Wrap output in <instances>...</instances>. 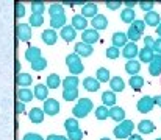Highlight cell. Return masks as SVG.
Masks as SVG:
<instances>
[{
    "label": "cell",
    "instance_id": "cell-1",
    "mask_svg": "<svg viewBox=\"0 0 161 140\" xmlns=\"http://www.w3.org/2000/svg\"><path fill=\"white\" fill-rule=\"evenodd\" d=\"M92 109H94V104H92V101L89 98H80L77 101V104L74 106L72 114H74L75 118H85Z\"/></svg>",
    "mask_w": 161,
    "mask_h": 140
},
{
    "label": "cell",
    "instance_id": "cell-2",
    "mask_svg": "<svg viewBox=\"0 0 161 140\" xmlns=\"http://www.w3.org/2000/svg\"><path fill=\"white\" fill-rule=\"evenodd\" d=\"M133 129H135L133 122H131V120H124V122H120V123L114 128L113 134H114L117 139H128V137L133 134Z\"/></svg>",
    "mask_w": 161,
    "mask_h": 140
},
{
    "label": "cell",
    "instance_id": "cell-3",
    "mask_svg": "<svg viewBox=\"0 0 161 140\" xmlns=\"http://www.w3.org/2000/svg\"><path fill=\"white\" fill-rule=\"evenodd\" d=\"M66 64H67V67H69V70H70L72 76H77L78 73H81V72L85 70V67H83V62H81L80 56H78V54H75V53L67 54V58H66Z\"/></svg>",
    "mask_w": 161,
    "mask_h": 140
},
{
    "label": "cell",
    "instance_id": "cell-4",
    "mask_svg": "<svg viewBox=\"0 0 161 140\" xmlns=\"http://www.w3.org/2000/svg\"><path fill=\"white\" fill-rule=\"evenodd\" d=\"M136 107H138V111L139 112H142V114H147V112H150L153 107H155V103H153V96H142L139 101H138V104H136Z\"/></svg>",
    "mask_w": 161,
    "mask_h": 140
},
{
    "label": "cell",
    "instance_id": "cell-5",
    "mask_svg": "<svg viewBox=\"0 0 161 140\" xmlns=\"http://www.w3.org/2000/svg\"><path fill=\"white\" fill-rule=\"evenodd\" d=\"M42 111H44V115H56L59 112V103L53 98H47L44 101Z\"/></svg>",
    "mask_w": 161,
    "mask_h": 140
},
{
    "label": "cell",
    "instance_id": "cell-6",
    "mask_svg": "<svg viewBox=\"0 0 161 140\" xmlns=\"http://www.w3.org/2000/svg\"><path fill=\"white\" fill-rule=\"evenodd\" d=\"M16 34H17V38H19L20 41L27 42V41H30V38H31V27L27 25V23H19L17 28H16Z\"/></svg>",
    "mask_w": 161,
    "mask_h": 140
},
{
    "label": "cell",
    "instance_id": "cell-7",
    "mask_svg": "<svg viewBox=\"0 0 161 140\" xmlns=\"http://www.w3.org/2000/svg\"><path fill=\"white\" fill-rule=\"evenodd\" d=\"M81 39H83L81 42H85L88 45H92L99 41V31H96L94 28H86L81 34Z\"/></svg>",
    "mask_w": 161,
    "mask_h": 140
},
{
    "label": "cell",
    "instance_id": "cell-8",
    "mask_svg": "<svg viewBox=\"0 0 161 140\" xmlns=\"http://www.w3.org/2000/svg\"><path fill=\"white\" fill-rule=\"evenodd\" d=\"M138 53H139V48H138V45L135 42H127V45L124 47V50H122V56L127 58L128 61H133L138 56Z\"/></svg>",
    "mask_w": 161,
    "mask_h": 140
},
{
    "label": "cell",
    "instance_id": "cell-9",
    "mask_svg": "<svg viewBox=\"0 0 161 140\" xmlns=\"http://www.w3.org/2000/svg\"><path fill=\"white\" fill-rule=\"evenodd\" d=\"M91 25L96 31H100V30H105L108 27V19L103 14H97L96 17L91 19Z\"/></svg>",
    "mask_w": 161,
    "mask_h": 140
},
{
    "label": "cell",
    "instance_id": "cell-10",
    "mask_svg": "<svg viewBox=\"0 0 161 140\" xmlns=\"http://www.w3.org/2000/svg\"><path fill=\"white\" fill-rule=\"evenodd\" d=\"M108 117H111L114 122L120 123V122L125 120V111L122 107H119V106H113V107L108 109Z\"/></svg>",
    "mask_w": 161,
    "mask_h": 140
},
{
    "label": "cell",
    "instance_id": "cell-11",
    "mask_svg": "<svg viewBox=\"0 0 161 140\" xmlns=\"http://www.w3.org/2000/svg\"><path fill=\"white\" fill-rule=\"evenodd\" d=\"M144 23L149 25V27H158L161 23V16L157 11H149V13H146Z\"/></svg>",
    "mask_w": 161,
    "mask_h": 140
},
{
    "label": "cell",
    "instance_id": "cell-12",
    "mask_svg": "<svg viewBox=\"0 0 161 140\" xmlns=\"http://www.w3.org/2000/svg\"><path fill=\"white\" fill-rule=\"evenodd\" d=\"M81 16H83L85 19H88V17H91V19L96 17V16H97V5L92 3V2L85 3L83 8H81Z\"/></svg>",
    "mask_w": 161,
    "mask_h": 140
},
{
    "label": "cell",
    "instance_id": "cell-13",
    "mask_svg": "<svg viewBox=\"0 0 161 140\" xmlns=\"http://www.w3.org/2000/svg\"><path fill=\"white\" fill-rule=\"evenodd\" d=\"M92 51H94V48L88 44H85V42H78L75 45V54H78L80 58H88V56L92 54Z\"/></svg>",
    "mask_w": 161,
    "mask_h": 140
},
{
    "label": "cell",
    "instance_id": "cell-14",
    "mask_svg": "<svg viewBox=\"0 0 161 140\" xmlns=\"http://www.w3.org/2000/svg\"><path fill=\"white\" fill-rule=\"evenodd\" d=\"M149 73L152 76H158L161 75V56L160 54H155L152 62L149 64Z\"/></svg>",
    "mask_w": 161,
    "mask_h": 140
},
{
    "label": "cell",
    "instance_id": "cell-15",
    "mask_svg": "<svg viewBox=\"0 0 161 140\" xmlns=\"http://www.w3.org/2000/svg\"><path fill=\"white\" fill-rule=\"evenodd\" d=\"M86 27H88V20H86L81 14H75V16L72 17V28H74L75 31H77V30L85 31Z\"/></svg>",
    "mask_w": 161,
    "mask_h": 140
},
{
    "label": "cell",
    "instance_id": "cell-16",
    "mask_svg": "<svg viewBox=\"0 0 161 140\" xmlns=\"http://www.w3.org/2000/svg\"><path fill=\"white\" fill-rule=\"evenodd\" d=\"M127 34L125 33H122V31H117V33H114L113 34V38H111V42H113V47H116V48H119V47H125L127 45Z\"/></svg>",
    "mask_w": 161,
    "mask_h": 140
},
{
    "label": "cell",
    "instance_id": "cell-17",
    "mask_svg": "<svg viewBox=\"0 0 161 140\" xmlns=\"http://www.w3.org/2000/svg\"><path fill=\"white\" fill-rule=\"evenodd\" d=\"M109 87H111V92H122L125 89V83L120 76H113L109 78Z\"/></svg>",
    "mask_w": 161,
    "mask_h": 140
},
{
    "label": "cell",
    "instance_id": "cell-18",
    "mask_svg": "<svg viewBox=\"0 0 161 140\" xmlns=\"http://www.w3.org/2000/svg\"><path fill=\"white\" fill-rule=\"evenodd\" d=\"M83 87H85L88 92H97V91H99V87H100V83H99L96 78L88 76V78H85V80H83Z\"/></svg>",
    "mask_w": 161,
    "mask_h": 140
},
{
    "label": "cell",
    "instance_id": "cell-19",
    "mask_svg": "<svg viewBox=\"0 0 161 140\" xmlns=\"http://www.w3.org/2000/svg\"><path fill=\"white\" fill-rule=\"evenodd\" d=\"M61 38L66 41V42H70V41H74L75 39V36H77V31L72 28V25H66V27H63L61 28Z\"/></svg>",
    "mask_w": 161,
    "mask_h": 140
},
{
    "label": "cell",
    "instance_id": "cell-20",
    "mask_svg": "<svg viewBox=\"0 0 161 140\" xmlns=\"http://www.w3.org/2000/svg\"><path fill=\"white\" fill-rule=\"evenodd\" d=\"M138 131H139L141 134H152V132L155 131V125H153V122H150V120H142V122H139V125H138Z\"/></svg>",
    "mask_w": 161,
    "mask_h": 140
},
{
    "label": "cell",
    "instance_id": "cell-21",
    "mask_svg": "<svg viewBox=\"0 0 161 140\" xmlns=\"http://www.w3.org/2000/svg\"><path fill=\"white\" fill-rule=\"evenodd\" d=\"M41 39L47 44V45H53L55 42H56V39H58V34L55 33V30H46V31H42V34H41Z\"/></svg>",
    "mask_w": 161,
    "mask_h": 140
},
{
    "label": "cell",
    "instance_id": "cell-22",
    "mask_svg": "<svg viewBox=\"0 0 161 140\" xmlns=\"http://www.w3.org/2000/svg\"><path fill=\"white\" fill-rule=\"evenodd\" d=\"M41 58V50L38 47H28L25 50V59L30 61V62H35L36 59Z\"/></svg>",
    "mask_w": 161,
    "mask_h": 140
},
{
    "label": "cell",
    "instance_id": "cell-23",
    "mask_svg": "<svg viewBox=\"0 0 161 140\" xmlns=\"http://www.w3.org/2000/svg\"><path fill=\"white\" fill-rule=\"evenodd\" d=\"M139 70H141V64H139V61H136V59H133V61H127V64H125V72H127L128 75L135 76V75H138Z\"/></svg>",
    "mask_w": 161,
    "mask_h": 140
},
{
    "label": "cell",
    "instance_id": "cell-24",
    "mask_svg": "<svg viewBox=\"0 0 161 140\" xmlns=\"http://www.w3.org/2000/svg\"><path fill=\"white\" fill-rule=\"evenodd\" d=\"M138 56H139V59H141L142 62H149V64H150L152 59H153V56H155V53H153L152 48H146V47H142V48L139 50Z\"/></svg>",
    "mask_w": 161,
    "mask_h": 140
},
{
    "label": "cell",
    "instance_id": "cell-25",
    "mask_svg": "<svg viewBox=\"0 0 161 140\" xmlns=\"http://www.w3.org/2000/svg\"><path fill=\"white\" fill-rule=\"evenodd\" d=\"M31 81H33V78H31L30 73H22V72H19L17 76H16V84H19V86H22V87L30 86Z\"/></svg>",
    "mask_w": 161,
    "mask_h": 140
},
{
    "label": "cell",
    "instance_id": "cell-26",
    "mask_svg": "<svg viewBox=\"0 0 161 140\" xmlns=\"http://www.w3.org/2000/svg\"><path fill=\"white\" fill-rule=\"evenodd\" d=\"M33 93H35V96H36L38 100L46 101L47 96H49V89H47L46 84H36V86H35V92Z\"/></svg>",
    "mask_w": 161,
    "mask_h": 140
},
{
    "label": "cell",
    "instance_id": "cell-27",
    "mask_svg": "<svg viewBox=\"0 0 161 140\" xmlns=\"http://www.w3.org/2000/svg\"><path fill=\"white\" fill-rule=\"evenodd\" d=\"M136 19V14H135V9H128V8H125V9H122L120 11V20L122 22H125V23H133V20Z\"/></svg>",
    "mask_w": 161,
    "mask_h": 140
},
{
    "label": "cell",
    "instance_id": "cell-28",
    "mask_svg": "<svg viewBox=\"0 0 161 140\" xmlns=\"http://www.w3.org/2000/svg\"><path fill=\"white\" fill-rule=\"evenodd\" d=\"M80 84V81H78V78L77 76H66L63 81H61V86L64 87V89H77V86Z\"/></svg>",
    "mask_w": 161,
    "mask_h": 140
},
{
    "label": "cell",
    "instance_id": "cell-29",
    "mask_svg": "<svg viewBox=\"0 0 161 140\" xmlns=\"http://www.w3.org/2000/svg\"><path fill=\"white\" fill-rule=\"evenodd\" d=\"M28 117H30V120H31L33 123H41V122L44 120V111L39 109V107H33V109L30 111Z\"/></svg>",
    "mask_w": 161,
    "mask_h": 140
},
{
    "label": "cell",
    "instance_id": "cell-30",
    "mask_svg": "<svg viewBox=\"0 0 161 140\" xmlns=\"http://www.w3.org/2000/svg\"><path fill=\"white\" fill-rule=\"evenodd\" d=\"M116 100H117V98H116V95H114V92H103L102 93V101H103V106H105V107H108V109H109V107H113V106H114V104H116Z\"/></svg>",
    "mask_w": 161,
    "mask_h": 140
},
{
    "label": "cell",
    "instance_id": "cell-31",
    "mask_svg": "<svg viewBox=\"0 0 161 140\" xmlns=\"http://www.w3.org/2000/svg\"><path fill=\"white\" fill-rule=\"evenodd\" d=\"M50 25H52V30L66 27V14H58V16L50 17Z\"/></svg>",
    "mask_w": 161,
    "mask_h": 140
},
{
    "label": "cell",
    "instance_id": "cell-32",
    "mask_svg": "<svg viewBox=\"0 0 161 140\" xmlns=\"http://www.w3.org/2000/svg\"><path fill=\"white\" fill-rule=\"evenodd\" d=\"M128 84L131 86V89H133V91H141V89H142V86H144V78H142V76H139V75H135V76H131V78H130Z\"/></svg>",
    "mask_w": 161,
    "mask_h": 140
},
{
    "label": "cell",
    "instance_id": "cell-33",
    "mask_svg": "<svg viewBox=\"0 0 161 140\" xmlns=\"http://www.w3.org/2000/svg\"><path fill=\"white\" fill-rule=\"evenodd\" d=\"M17 98H19V101H20V103H27V101L33 100V92H31L30 89L22 87V89H19V91H17Z\"/></svg>",
    "mask_w": 161,
    "mask_h": 140
},
{
    "label": "cell",
    "instance_id": "cell-34",
    "mask_svg": "<svg viewBox=\"0 0 161 140\" xmlns=\"http://www.w3.org/2000/svg\"><path fill=\"white\" fill-rule=\"evenodd\" d=\"M47 89H58V86H61V78L56 75V73H52L47 76Z\"/></svg>",
    "mask_w": 161,
    "mask_h": 140
},
{
    "label": "cell",
    "instance_id": "cell-35",
    "mask_svg": "<svg viewBox=\"0 0 161 140\" xmlns=\"http://www.w3.org/2000/svg\"><path fill=\"white\" fill-rule=\"evenodd\" d=\"M64 129L67 131V134H69V132H75V131H78L80 126H78L77 118H67V120L64 122Z\"/></svg>",
    "mask_w": 161,
    "mask_h": 140
},
{
    "label": "cell",
    "instance_id": "cell-36",
    "mask_svg": "<svg viewBox=\"0 0 161 140\" xmlns=\"http://www.w3.org/2000/svg\"><path fill=\"white\" fill-rule=\"evenodd\" d=\"M96 80H97L99 83H108V81H109V72H108V69L100 67V69L96 72Z\"/></svg>",
    "mask_w": 161,
    "mask_h": 140
},
{
    "label": "cell",
    "instance_id": "cell-37",
    "mask_svg": "<svg viewBox=\"0 0 161 140\" xmlns=\"http://www.w3.org/2000/svg\"><path fill=\"white\" fill-rule=\"evenodd\" d=\"M31 11H33V14H44V11H46V3L44 2H41V0H33L31 2Z\"/></svg>",
    "mask_w": 161,
    "mask_h": 140
},
{
    "label": "cell",
    "instance_id": "cell-38",
    "mask_svg": "<svg viewBox=\"0 0 161 140\" xmlns=\"http://www.w3.org/2000/svg\"><path fill=\"white\" fill-rule=\"evenodd\" d=\"M47 67V59L46 58H39V59H36L35 62H31V69L35 70V72H41V70H44Z\"/></svg>",
    "mask_w": 161,
    "mask_h": 140
},
{
    "label": "cell",
    "instance_id": "cell-39",
    "mask_svg": "<svg viewBox=\"0 0 161 140\" xmlns=\"http://www.w3.org/2000/svg\"><path fill=\"white\" fill-rule=\"evenodd\" d=\"M77 96H78L77 89H64L63 91V98L66 101H74V100H77Z\"/></svg>",
    "mask_w": 161,
    "mask_h": 140
},
{
    "label": "cell",
    "instance_id": "cell-40",
    "mask_svg": "<svg viewBox=\"0 0 161 140\" xmlns=\"http://www.w3.org/2000/svg\"><path fill=\"white\" fill-rule=\"evenodd\" d=\"M49 14H50V17L58 16V14H64L63 5H61V3H52V5L49 6Z\"/></svg>",
    "mask_w": 161,
    "mask_h": 140
},
{
    "label": "cell",
    "instance_id": "cell-41",
    "mask_svg": "<svg viewBox=\"0 0 161 140\" xmlns=\"http://www.w3.org/2000/svg\"><path fill=\"white\" fill-rule=\"evenodd\" d=\"M127 39H130V42H136V41L141 39V33L136 31V30L130 25V28H128V31H127Z\"/></svg>",
    "mask_w": 161,
    "mask_h": 140
},
{
    "label": "cell",
    "instance_id": "cell-42",
    "mask_svg": "<svg viewBox=\"0 0 161 140\" xmlns=\"http://www.w3.org/2000/svg\"><path fill=\"white\" fill-rule=\"evenodd\" d=\"M96 118L97 120H107L108 118V107H105L103 104L96 107Z\"/></svg>",
    "mask_w": 161,
    "mask_h": 140
},
{
    "label": "cell",
    "instance_id": "cell-43",
    "mask_svg": "<svg viewBox=\"0 0 161 140\" xmlns=\"http://www.w3.org/2000/svg\"><path fill=\"white\" fill-rule=\"evenodd\" d=\"M44 22V17L41 14H31L30 17V27H41Z\"/></svg>",
    "mask_w": 161,
    "mask_h": 140
},
{
    "label": "cell",
    "instance_id": "cell-44",
    "mask_svg": "<svg viewBox=\"0 0 161 140\" xmlns=\"http://www.w3.org/2000/svg\"><path fill=\"white\" fill-rule=\"evenodd\" d=\"M120 54V50L116 47H108L107 48V58L108 59H117Z\"/></svg>",
    "mask_w": 161,
    "mask_h": 140
},
{
    "label": "cell",
    "instance_id": "cell-45",
    "mask_svg": "<svg viewBox=\"0 0 161 140\" xmlns=\"http://www.w3.org/2000/svg\"><path fill=\"white\" fill-rule=\"evenodd\" d=\"M131 27L142 34V33H144V28H146V23H144V20H141V19H135L133 23H131Z\"/></svg>",
    "mask_w": 161,
    "mask_h": 140
},
{
    "label": "cell",
    "instance_id": "cell-46",
    "mask_svg": "<svg viewBox=\"0 0 161 140\" xmlns=\"http://www.w3.org/2000/svg\"><path fill=\"white\" fill-rule=\"evenodd\" d=\"M153 2H139V6L144 13H149V11H153Z\"/></svg>",
    "mask_w": 161,
    "mask_h": 140
},
{
    "label": "cell",
    "instance_id": "cell-47",
    "mask_svg": "<svg viewBox=\"0 0 161 140\" xmlns=\"http://www.w3.org/2000/svg\"><path fill=\"white\" fill-rule=\"evenodd\" d=\"M24 16H25V6H24L22 3L16 2V17L20 19V17H24Z\"/></svg>",
    "mask_w": 161,
    "mask_h": 140
},
{
    "label": "cell",
    "instance_id": "cell-48",
    "mask_svg": "<svg viewBox=\"0 0 161 140\" xmlns=\"http://www.w3.org/2000/svg\"><path fill=\"white\" fill-rule=\"evenodd\" d=\"M83 139V131H75V132H69L67 134V140H81Z\"/></svg>",
    "mask_w": 161,
    "mask_h": 140
},
{
    "label": "cell",
    "instance_id": "cell-49",
    "mask_svg": "<svg viewBox=\"0 0 161 140\" xmlns=\"http://www.w3.org/2000/svg\"><path fill=\"white\" fill-rule=\"evenodd\" d=\"M24 140H44V139L39 134H36V132H28V134L24 136Z\"/></svg>",
    "mask_w": 161,
    "mask_h": 140
},
{
    "label": "cell",
    "instance_id": "cell-50",
    "mask_svg": "<svg viewBox=\"0 0 161 140\" xmlns=\"http://www.w3.org/2000/svg\"><path fill=\"white\" fill-rule=\"evenodd\" d=\"M153 53L155 54H160L161 56V38H158V39H155V44H153Z\"/></svg>",
    "mask_w": 161,
    "mask_h": 140
},
{
    "label": "cell",
    "instance_id": "cell-51",
    "mask_svg": "<svg viewBox=\"0 0 161 140\" xmlns=\"http://www.w3.org/2000/svg\"><path fill=\"white\" fill-rule=\"evenodd\" d=\"M153 44H155V39L152 36H146L144 39V47L146 48H153Z\"/></svg>",
    "mask_w": 161,
    "mask_h": 140
},
{
    "label": "cell",
    "instance_id": "cell-52",
    "mask_svg": "<svg viewBox=\"0 0 161 140\" xmlns=\"http://www.w3.org/2000/svg\"><path fill=\"white\" fill-rule=\"evenodd\" d=\"M120 2H107V8L108 9H119L120 8Z\"/></svg>",
    "mask_w": 161,
    "mask_h": 140
},
{
    "label": "cell",
    "instance_id": "cell-53",
    "mask_svg": "<svg viewBox=\"0 0 161 140\" xmlns=\"http://www.w3.org/2000/svg\"><path fill=\"white\" fill-rule=\"evenodd\" d=\"M46 140H67V137H64V136H58V134H50V136H47V139Z\"/></svg>",
    "mask_w": 161,
    "mask_h": 140
},
{
    "label": "cell",
    "instance_id": "cell-54",
    "mask_svg": "<svg viewBox=\"0 0 161 140\" xmlns=\"http://www.w3.org/2000/svg\"><path fill=\"white\" fill-rule=\"evenodd\" d=\"M24 109H25L24 103H20V101L17 100V101H16V112H17V114H20V112H24Z\"/></svg>",
    "mask_w": 161,
    "mask_h": 140
},
{
    "label": "cell",
    "instance_id": "cell-55",
    "mask_svg": "<svg viewBox=\"0 0 161 140\" xmlns=\"http://www.w3.org/2000/svg\"><path fill=\"white\" fill-rule=\"evenodd\" d=\"M124 5H125L128 9H133L135 5H136V2H135V0H133V2H131V0H127V2H124Z\"/></svg>",
    "mask_w": 161,
    "mask_h": 140
},
{
    "label": "cell",
    "instance_id": "cell-56",
    "mask_svg": "<svg viewBox=\"0 0 161 140\" xmlns=\"http://www.w3.org/2000/svg\"><path fill=\"white\" fill-rule=\"evenodd\" d=\"M153 103H155V106H160V107H161V95L153 96Z\"/></svg>",
    "mask_w": 161,
    "mask_h": 140
},
{
    "label": "cell",
    "instance_id": "cell-57",
    "mask_svg": "<svg viewBox=\"0 0 161 140\" xmlns=\"http://www.w3.org/2000/svg\"><path fill=\"white\" fill-rule=\"evenodd\" d=\"M127 140H142V137H141L139 134H131V136H130Z\"/></svg>",
    "mask_w": 161,
    "mask_h": 140
},
{
    "label": "cell",
    "instance_id": "cell-58",
    "mask_svg": "<svg viewBox=\"0 0 161 140\" xmlns=\"http://www.w3.org/2000/svg\"><path fill=\"white\" fill-rule=\"evenodd\" d=\"M157 34H158V36L161 38V23L158 25V27H157Z\"/></svg>",
    "mask_w": 161,
    "mask_h": 140
},
{
    "label": "cell",
    "instance_id": "cell-59",
    "mask_svg": "<svg viewBox=\"0 0 161 140\" xmlns=\"http://www.w3.org/2000/svg\"><path fill=\"white\" fill-rule=\"evenodd\" d=\"M100 140H111V139H108V137H103V139H100Z\"/></svg>",
    "mask_w": 161,
    "mask_h": 140
},
{
    "label": "cell",
    "instance_id": "cell-60",
    "mask_svg": "<svg viewBox=\"0 0 161 140\" xmlns=\"http://www.w3.org/2000/svg\"><path fill=\"white\" fill-rule=\"evenodd\" d=\"M157 140H161V137H160V139H157Z\"/></svg>",
    "mask_w": 161,
    "mask_h": 140
}]
</instances>
